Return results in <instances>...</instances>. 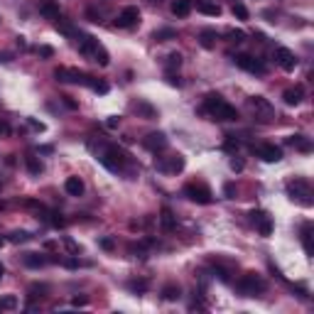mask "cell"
Listing matches in <instances>:
<instances>
[{"label": "cell", "mask_w": 314, "mask_h": 314, "mask_svg": "<svg viewBox=\"0 0 314 314\" xmlns=\"http://www.w3.org/2000/svg\"><path fill=\"white\" fill-rule=\"evenodd\" d=\"M248 106H251L253 111H255V118H258V116H265L263 121H270V118L275 116L272 106H270V103H268V101H265L263 96H253L251 101H248Z\"/></svg>", "instance_id": "cell-11"}, {"label": "cell", "mask_w": 314, "mask_h": 314, "mask_svg": "<svg viewBox=\"0 0 314 314\" xmlns=\"http://www.w3.org/2000/svg\"><path fill=\"white\" fill-rule=\"evenodd\" d=\"M22 263H25L27 268H42V265L47 263V258H42L40 253H27V255L22 258Z\"/></svg>", "instance_id": "cell-28"}, {"label": "cell", "mask_w": 314, "mask_h": 314, "mask_svg": "<svg viewBox=\"0 0 314 314\" xmlns=\"http://www.w3.org/2000/svg\"><path fill=\"white\" fill-rule=\"evenodd\" d=\"M98 160H101V165L103 167H108L111 172H123L128 165V155L123 150H118V147H103L101 150V155H98Z\"/></svg>", "instance_id": "cell-2"}, {"label": "cell", "mask_w": 314, "mask_h": 314, "mask_svg": "<svg viewBox=\"0 0 314 314\" xmlns=\"http://www.w3.org/2000/svg\"><path fill=\"white\" fill-rule=\"evenodd\" d=\"M2 275H5V268H2V263H0V280H2Z\"/></svg>", "instance_id": "cell-56"}, {"label": "cell", "mask_w": 314, "mask_h": 314, "mask_svg": "<svg viewBox=\"0 0 314 314\" xmlns=\"http://www.w3.org/2000/svg\"><path fill=\"white\" fill-rule=\"evenodd\" d=\"M224 150H226V152H236V150H238V140L228 135V140L224 142Z\"/></svg>", "instance_id": "cell-42"}, {"label": "cell", "mask_w": 314, "mask_h": 314, "mask_svg": "<svg viewBox=\"0 0 314 314\" xmlns=\"http://www.w3.org/2000/svg\"><path fill=\"white\" fill-rule=\"evenodd\" d=\"M2 243H5V238H0V248H2Z\"/></svg>", "instance_id": "cell-57"}, {"label": "cell", "mask_w": 314, "mask_h": 314, "mask_svg": "<svg viewBox=\"0 0 314 314\" xmlns=\"http://www.w3.org/2000/svg\"><path fill=\"white\" fill-rule=\"evenodd\" d=\"M5 135H10V126L5 121H0V137H5Z\"/></svg>", "instance_id": "cell-52"}, {"label": "cell", "mask_w": 314, "mask_h": 314, "mask_svg": "<svg viewBox=\"0 0 314 314\" xmlns=\"http://www.w3.org/2000/svg\"><path fill=\"white\" fill-rule=\"evenodd\" d=\"M37 54H40V57H45V59H49V57H54V49H52V47H47V45H42V47H37Z\"/></svg>", "instance_id": "cell-44"}, {"label": "cell", "mask_w": 314, "mask_h": 314, "mask_svg": "<svg viewBox=\"0 0 314 314\" xmlns=\"http://www.w3.org/2000/svg\"><path fill=\"white\" fill-rule=\"evenodd\" d=\"M15 307H17V297H15V295L0 297V312H10V310H15Z\"/></svg>", "instance_id": "cell-33"}, {"label": "cell", "mask_w": 314, "mask_h": 314, "mask_svg": "<svg viewBox=\"0 0 314 314\" xmlns=\"http://www.w3.org/2000/svg\"><path fill=\"white\" fill-rule=\"evenodd\" d=\"M142 145L147 147V150H152V152H157V150H165L167 147V137H165V133H150L145 140H142Z\"/></svg>", "instance_id": "cell-14"}, {"label": "cell", "mask_w": 314, "mask_h": 314, "mask_svg": "<svg viewBox=\"0 0 314 314\" xmlns=\"http://www.w3.org/2000/svg\"><path fill=\"white\" fill-rule=\"evenodd\" d=\"M204 108H206L216 121H238V111H236L231 103H226L219 93H209L206 101H204Z\"/></svg>", "instance_id": "cell-1"}, {"label": "cell", "mask_w": 314, "mask_h": 314, "mask_svg": "<svg viewBox=\"0 0 314 314\" xmlns=\"http://www.w3.org/2000/svg\"><path fill=\"white\" fill-rule=\"evenodd\" d=\"M228 42H236V45H241V42H246V32L243 30H228Z\"/></svg>", "instance_id": "cell-36"}, {"label": "cell", "mask_w": 314, "mask_h": 314, "mask_svg": "<svg viewBox=\"0 0 314 314\" xmlns=\"http://www.w3.org/2000/svg\"><path fill=\"white\" fill-rule=\"evenodd\" d=\"M243 167H246V165H243V160H238V157H233V160H231V170H233V172H241Z\"/></svg>", "instance_id": "cell-48"}, {"label": "cell", "mask_w": 314, "mask_h": 314, "mask_svg": "<svg viewBox=\"0 0 314 314\" xmlns=\"http://www.w3.org/2000/svg\"><path fill=\"white\" fill-rule=\"evenodd\" d=\"M194 7V0H172V15L177 17H187Z\"/></svg>", "instance_id": "cell-22"}, {"label": "cell", "mask_w": 314, "mask_h": 314, "mask_svg": "<svg viewBox=\"0 0 314 314\" xmlns=\"http://www.w3.org/2000/svg\"><path fill=\"white\" fill-rule=\"evenodd\" d=\"M184 196H187L189 201H194V204H211V199H214L211 189L206 187V184H201V182L187 184L184 187Z\"/></svg>", "instance_id": "cell-5"}, {"label": "cell", "mask_w": 314, "mask_h": 314, "mask_svg": "<svg viewBox=\"0 0 314 314\" xmlns=\"http://www.w3.org/2000/svg\"><path fill=\"white\" fill-rule=\"evenodd\" d=\"M30 238H32V236H30L27 231H12V233L7 236V241L15 243V246H17V243H25V241H30Z\"/></svg>", "instance_id": "cell-35"}, {"label": "cell", "mask_w": 314, "mask_h": 314, "mask_svg": "<svg viewBox=\"0 0 314 314\" xmlns=\"http://www.w3.org/2000/svg\"><path fill=\"white\" fill-rule=\"evenodd\" d=\"M160 224H162L165 231H172L175 224H177V219H175V214H172L170 209H162V211H160Z\"/></svg>", "instance_id": "cell-25"}, {"label": "cell", "mask_w": 314, "mask_h": 314, "mask_svg": "<svg viewBox=\"0 0 314 314\" xmlns=\"http://www.w3.org/2000/svg\"><path fill=\"white\" fill-rule=\"evenodd\" d=\"M251 221L255 224V228L260 231V236H270L272 233V219H270L268 211H260V209L251 211Z\"/></svg>", "instance_id": "cell-8"}, {"label": "cell", "mask_w": 314, "mask_h": 314, "mask_svg": "<svg viewBox=\"0 0 314 314\" xmlns=\"http://www.w3.org/2000/svg\"><path fill=\"white\" fill-rule=\"evenodd\" d=\"M62 103L66 106V108H71V111H76V108H79V103H76L71 96H62Z\"/></svg>", "instance_id": "cell-46"}, {"label": "cell", "mask_w": 314, "mask_h": 314, "mask_svg": "<svg viewBox=\"0 0 314 314\" xmlns=\"http://www.w3.org/2000/svg\"><path fill=\"white\" fill-rule=\"evenodd\" d=\"M93 76H89L86 71H79V69H66V84H81V86H89Z\"/></svg>", "instance_id": "cell-15"}, {"label": "cell", "mask_w": 314, "mask_h": 314, "mask_svg": "<svg viewBox=\"0 0 314 314\" xmlns=\"http://www.w3.org/2000/svg\"><path fill=\"white\" fill-rule=\"evenodd\" d=\"M52 219H49V224L54 226V228H64L66 226V219H62V214H49Z\"/></svg>", "instance_id": "cell-40"}, {"label": "cell", "mask_w": 314, "mask_h": 314, "mask_svg": "<svg viewBox=\"0 0 314 314\" xmlns=\"http://www.w3.org/2000/svg\"><path fill=\"white\" fill-rule=\"evenodd\" d=\"M10 62V54L7 52H0V64H7Z\"/></svg>", "instance_id": "cell-54"}, {"label": "cell", "mask_w": 314, "mask_h": 314, "mask_svg": "<svg viewBox=\"0 0 314 314\" xmlns=\"http://www.w3.org/2000/svg\"><path fill=\"white\" fill-rule=\"evenodd\" d=\"M275 62L280 64V69H285V71H295L297 69V57L287 47H277L275 49Z\"/></svg>", "instance_id": "cell-9"}, {"label": "cell", "mask_w": 314, "mask_h": 314, "mask_svg": "<svg viewBox=\"0 0 314 314\" xmlns=\"http://www.w3.org/2000/svg\"><path fill=\"white\" fill-rule=\"evenodd\" d=\"M47 292H49V287H47V285H37V282H35V285H30L27 297H30V300H42Z\"/></svg>", "instance_id": "cell-30"}, {"label": "cell", "mask_w": 314, "mask_h": 314, "mask_svg": "<svg viewBox=\"0 0 314 314\" xmlns=\"http://www.w3.org/2000/svg\"><path fill=\"white\" fill-rule=\"evenodd\" d=\"M0 209H2V204H0Z\"/></svg>", "instance_id": "cell-58"}, {"label": "cell", "mask_w": 314, "mask_h": 314, "mask_svg": "<svg viewBox=\"0 0 314 314\" xmlns=\"http://www.w3.org/2000/svg\"><path fill=\"white\" fill-rule=\"evenodd\" d=\"M91 62L101 64V66H108L111 57H108V52H106V47H103V45H98V49L93 52V59H91Z\"/></svg>", "instance_id": "cell-31"}, {"label": "cell", "mask_w": 314, "mask_h": 314, "mask_svg": "<svg viewBox=\"0 0 314 314\" xmlns=\"http://www.w3.org/2000/svg\"><path fill=\"white\" fill-rule=\"evenodd\" d=\"M64 189H66V194L69 196H81L86 187H84V182L79 179V177H66V182H64Z\"/></svg>", "instance_id": "cell-18"}, {"label": "cell", "mask_w": 314, "mask_h": 314, "mask_svg": "<svg viewBox=\"0 0 314 314\" xmlns=\"http://www.w3.org/2000/svg\"><path fill=\"white\" fill-rule=\"evenodd\" d=\"M130 108H133L135 113H140V116H142L145 121H152V118H157V111H155V108H152V106H150L147 101H135V103H133Z\"/></svg>", "instance_id": "cell-17"}, {"label": "cell", "mask_w": 314, "mask_h": 314, "mask_svg": "<svg viewBox=\"0 0 314 314\" xmlns=\"http://www.w3.org/2000/svg\"><path fill=\"white\" fill-rule=\"evenodd\" d=\"M84 305H89V297H86V295H81V297H74V300H71V307H84Z\"/></svg>", "instance_id": "cell-47"}, {"label": "cell", "mask_w": 314, "mask_h": 314, "mask_svg": "<svg viewBox=\"0 0 314 314\" xmlns=\"http://www.w3.org/2000/svg\"><path fill=\"white\" fill-rule=\"evenodd\" d=\"M140 25V10L135 5H128L118 12L116 17V27H123V30H130V27H137Z\"/></svg>", "instance_id": "cell-6"}, {"label": "cell", "mask_w": 314, "mask_h": 314, "mask_svg": "<svg viewBox=\"0 0 314 314\" xmlns=\"http://www.w3.org/2000/svg\"><path fill=\"white\" fill-rule=\"evenodd\" d=\"M167 84L179 89V86H182V79H179V74H175V71H167Z\"/></svg>", "instance_id": "cell-41"}, {"label": "cell", "mask_w": 314, "mask_h": 314, "mask_svg": "<svg viewBox=\"0 0 314 314\" xmlns=\"http://www.w3.org/2000/svg\"><path fill=\"white\" fill-rule=\"evenodd\" d=\"M287 194H290L292 201H297L302 206H312V184H310V179L297 177L295 182L287 184Z\"/></svg>", "instance_id": "cell-3"}, {"label": "cell", "mask_w": 314, "mask_h": 314, "mask_svg": "<svg viewBox=\"0 0 314 314\" xmlns=\"http://www.w3.org/2000/svg\"><path fill=\"white\" fill-rule=\"evenodd\" d=\"M196 10L199 12H204V15H221V5H216V2H209V0H196Z\"/></svg>", "instance_id": "cell-23"}, {"label": "cell", "mask_w": 314, "mask_h": 314, "mask_svg": "<svg viewBox=\"0 0 314 314\" xmlns=\"http://www.w3.org/2000/svg\"><path fill=\"white\" fill-rule=\"evenodd\" d=\"M128 287H130L133 292H145V290H147V280H133Z\"/></svg>", "instance_id": "cell-39"}, {"label": "cell", "mask_w": 314, "mask_h": 314, "mask_svg": "<svg viewBox=\"0 0 314 314\" xmlns=\"http://www.w3.org/2000/svg\"><path fill=\"white\" fill-rule=\"evenodd\" d=\"M62 265L74 270V268H79V260H76V258H66V260H62Z\"/></svg>", "instance_id": "cell-50"}, {"label": "cell", "mask_w": 314, "mask_h": 314, "mask_svg": "<svg viewBox=\"0 0 314 314\" xmlns=\"http://www.w3.org/2000/svg\"><path fill=\"white\" fill-rule=\"evenodd\" d=\"M233 15H236L238 20H248V7L241 5V2H233Z\"/></svg>", "instance_id": "cell-37"}, {"label": "cell", "mask_w": 314, "mask_h": 314, "mask_svg": "<svg viewBox=\"0 0 314 314\" xmlns=\"http://www.w3.org/2000/svg\"><path fill=\"white\" fill-rule=\"evenodd\" d=\"M40 15L47 17V20H57L59 17V2L57 0H45L40 5Z\"/></svg>", "instance_id": "cell-16"}, {"label": "cell", "mask_w": 314, "mask_h": 314, "mask_svg": "<svg viewBox=\"0 0 314 314\" xmlns=\"http://www.w3.org/2000/svg\"><path fill=\"white\" fill-rule=\"evenodd\" d=\"M25 165H27L30 175H35V177H37V175H42V170H45V167H42V162H40V157H35V155H27V157H25Z\"/></svg>", "instance_id": "cell-27"}, {"label": "cell", "mask_w": 314, "mask_h": 314, "mask_svg": "<svg viewBox=\"0 0 314 314\" xmlns=\"http://www.w3.org/2000/svg\"><path fill=\"white\" fill-rule=\"evenodd\" d=\"M224 194H226L228 199H233V196H236V184H226V187H224Z\"/></svg>", "instance_id": "cell-51"}, {"label": "cell", "mask_w": 314, "mask_h": 314, "mask_svg": "<svg viewBox=\"0 0 314 314\" xmlns=\"http://www.w3.org/2000/svg\"><path fill=\"white\" fill-rule=\"evenodd\" d=\"M0 184H2V182H0Z\"/></svg>", "instance_id": "cell-59"}, {"label": "cell", "mask_w": 314, "mask_h": 314, "mask_svg": "<svg viewBox=\"0 0 314 314\" xmlns=\"http://www.w3.org/2000/svg\"><path fill=\"white\" fill-rule=\"evenodd\" d=\"M236 287H238V292H241L243 297H253L255 292H263V290H265V282H263V277H260V275H255V272H246V275L236 282Z\"/></svg>", "instance_id": "cell-4"}, {"label": "cell", "mask_w": 314, "mask_h": 314, "mask_svg": "<svg viewBox=\"0 0 314 314\" xmlns=\"http://www.w3.org/2000/svg\"><path fill=\"white\" fill-rule=\"evenodd\" d=\"M233 64L238 69H243V71H251V74H265V64L260 62V59H255V57H251V54L233 57Z\"/></svg>", "instance_id": "cell-7"}, {"label": "cell", "mask_w": 314, "mask_h": 314, "mask_svg": "<svg viewBox=\"0 0 314 314\" xmlns=\"http://www.w3.org/2000/svg\"><path fill=\"white\" fill-rule=\"evenodd\" d=\"M118 123H121V118H108V121H106L108 128H118Z\"/></svg>", "instance_id": "cell-53"}, {"label": "cell", "mask_w": 314, "mask_h": 314, "mask_svg": "<svg viewBox=\"0 0 314 314\" xmlns=\"http://www.w3.org/2000/svg\"><path fill=\"white\" fill-rule=\"evenodd\" d=\"M96 93H108V84L106 81H98V79H91V84H89Z\"/></svg>", "instance_id": "cell-38"}, {"label": "cell", "mask_w": 314, "mask_h": 314, "mask_svg": "<svg viewBox=\"0 0 314 314\" xmlns=\"http://www.w3.org/2000/svg\"><path fill=\"white\" fill-rule=\"evenodd\" d=\"M179 295H182V290H179V285H175V282H170V285H165V287H162V297H165L167 302L179 300Z\"/></svg>", "instance_id": "cell-26"}, {"label": "cell", "mask_w": 314, "mask_h": 314, "mask_svg": "<svg viewBox=\"0 0 314 314\" xmlns=\"http://www.w3.org/2000/svg\"><path fill=\"white\" fill-rule=\"evenodd\" d=\"M157 170L160 172H167V175H177V172L184 170V157L182 155H172L167 160H160L157 162Z\"/></svg>", "instance_id": "cell-10"}, {"label": "cell", "mask_w": 314, "mask_h": 314, "mask_svg": "<svg viewBox=\"0 0 314 314\" xmlns=\"http://www.w3.org/2000/svg\"><path fill=\"white\" fill-rule=\"evenodd\" d=\"M302 96H305V89L297 84V86H292V89H287L285 93H282V98H285V103L287 106H297L300 101H302Z\"/></svg>", "instance_id": "cell-19"}, {"label": "cell", "mask_w": 314, "mask_h": 314, "mask_svg": "<svg viewBox=\"0 0 314 314\" xmlns=\"http://www.w3.org/2000/svg\"><path fill=\"white\" fill-rule=\"evenodd\" d=\"M17 45H20V49H25V47H27V42H25V37H17Z\"/></svg>", "instance_id": "cell-55"}, {"label": "cell", "mask_w": 314, "mask_h": 314, "mask_svg": "<svg viewBox=\"0 0 314 314\" xmlns=\"http://www.w3.org/2000/svg\"><path fill=\"white\" fill-rule=\"evenodd\" d=\"M64 246H66V251L71 253V255H79V246H76L71 238H64Z\"/></svg>", "instance_id": "cell-45"}, {"label": "cell", "mask_w": 314, "mask_h": 314, "mask_svg": "<svg viewBox=\"0 0 314 314\" xmlns=\"http://www.w3.org/2000/svg\"><path fill=\"white\" fill-rule=\"evenodd\" d=\"M54 27H57V32H62L64 37H79V30L74 27V22H71V20H62V17H57Z\"/></svg>", "instance_id": "cell-21"}, {"label": "cell", "mask_w": 314, "mask_h": 314, "mask_svg": "<svg viewBox=\"0 0 314 314\" xmlns=\"http://www.w3.org/2000/svg\"><path fill=\"white\" fill-rule=\"evenodd\" d=\"M255 152H258V157L265 160V162H280V160H282V150H280L277 145H260Z\"/></svg>", "instance_id": "cell-13"}, {"label": "cell", "mask_w": 314, "mask_h": 314, "mask_svg": "<svg viewBox=\"0 0 314 314\" xmlns=\"http://www.w3.org/2000/svg\"><path fill=\"white\" fill-rule=\"evenodd\" d=\"M165 64H167V71H175V69H179V66H182V54H179V52H172V54H167Z\"/></svg>", "instance_id": "cell-34"}, {"label": "cell", "mask_w": 314, "mask_h": 314, "mask_svg": "<svg viewBox=\"0 0 314 314\" xmlns=\"http://www.w3.org/2000/svg\"><path fill=\"white\" fill-rule=\"evenodd\" d=\"M302 243H305L307 255H312V224H305V228H302Z\"/></svg>", "instance_id": "cell-32"}, {"label": "cell", "mask_w": 314, "mask_h": 314, "mask_svg": "<svg viewBox=\"0 0 314 314\" xmlns=\"http://www.w3.org/2000/svg\"><path fill=\"white\" fill-rule=\"evenodd\" d=\"M27 123H30L32 130H37V133H42V130H45V123H40V121H35V118H27Z\"/></svg>", "instance_id": "cell-49"}, {"label": "cell", "mask_w": 314, "mask_h": 314, "mask_svg": "<svg viewBox=\"0 0 314 314\" xmlns=\"http://www.w3.org/2000/svg\"><path fill=\"white\" fill-rule=\"evenodd\" d=\"M287 145H292V147L300 150V152H310V150H312V142H310V137H305V135H290V137H287Z\"/></svg>", "instance_id": "cell-20"}, {"label": "cell", "mask_w": 314, "mask_h": 314, "mask_svg": "<svg viewBox=\"0 0 314 314\" xmlns=\"http://www.w3.org/2000/svg\"><path fill=\"white\" fill-rule=\"evenodd\" d=\"M98 246H101L103 251H113V248H116V241H113L111 236H106V238H101V241H98Z\"/></svg>", "instance_id": "cell-43"}, {"label": "cell", "mask_w": 314, "mask_h": 314, "mask_svg": "<svg viewBox=\"0 0 314 314\" xmlns=\"http://www.w3.org/2000/svg\"><path fill=\"white\" fill-rule=\"evenodd\" d=\"M98 40L96 37H91V35H84L81 40H79V54L81 57H86V59H93V52L98 49Z\"/></svg>", "instance_id": "cell-12"}, {"label": "cell", "mask_w": 314, "mask_h": 314, "mask_svg": "<svg viewBox=\"0 0 314 314\" xmlns=\"http://www.w3.org/2000/svg\"><path fill=\"white\" fill-rule=\"evenodd\" d=\"M152 40H157V42H167V40H177V30H172V27H162V30H157V32L152 35Z\"/></svg>", "instance_id": "cell-29"}, {"label": "cell", "mask_w": 314, "mask_h": 314, "mask_svg": "<svg viewBox=\"0 0 314 314\" xmlns=\"http://www.w3.org/2000/svg\"><path fill=\"white\" fill-rule=\"evenodd\" d=\"M216 40H219V35H216L214 30H204V32L199 35V42H201V47H204V49L216 47Z\"/></svg>", "instance_id": "cell-24"}]
</instances>
